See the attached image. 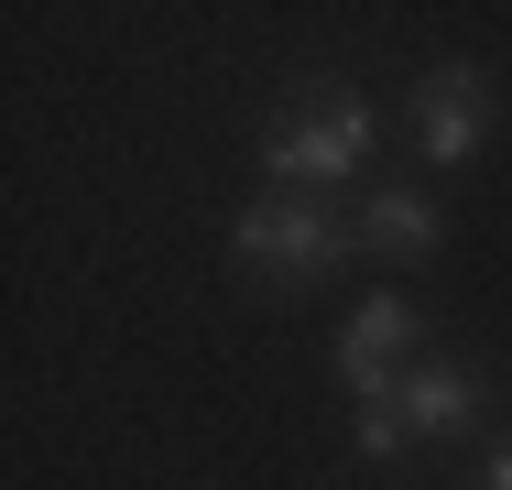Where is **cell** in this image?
Segmentation results:
<instances>
[{
	"label": "cell",
	"instance_id": "6",
	"mask_svg": "<svg viewBox=\"0 0 512 490\" xmlns=\"http://www.w3.org/2000/svg\"><path fill=\"white\" fill-rule=\"evenodd\" d=\"M360 240H371L382 262H425V251H436V196H414V186L360 196Z\"/></svg>",
	"mask_w": 512,
	"mask_h": 490
},
{
	"label": "cell",
	"instance_id": "2",
	"mask_svg": "<svg viewBox=\"0 0 512 490\" xmlns=\"http://www.w3.org/2000/svg\"><path fill=\"white\" fill-rule=\"evenodd\" d=\"M229 262L295 294V284H327V273L349 262V229H338L316 196H251L240 229H229Z\"/></svg>",
	"mask_w": 512,
	"mask_h": 490
},
{
	"label": "cell",
	"instance_id": "4",
	"mask_svg": "<svg viewBox=\"0 0 512 490\" xmlns=\"http://www.w3.org/2000/svg\"><path fill=\"white\" fill-rule=\"evenodd\" d=\"M480 131H491V77H480V66L447 55V66L414 77V153H425V164H469Z\"/></svg>",
	"mask_w": 512,
	"mask_h": 490
},
{
	"label": "cell",
	"instance_id": "5",
	"mask_svg": "<svg viewBox=\"0 0 512 490\" xmlns=\"http://www.w3.org/2000/svg\"><path fill=\"white\" fill-rule=\"evenodd\" d=\"M393 414H404V436H469L480 425V371L469 360H414Z\"/></svg>",
	"mask_w": 512,
	"mask_h": 490
},
{
	"label": "cell",
	"instance_id": "7",
	"mask_svg": "<svg viewBox=\"0 0 512 490\" xmlns=\"http://www.w3.org/2000/svg\"><path fill=\"white\" fill-rule=\"evenodd\" d=\"M414 436H404V414L393 403H360V458H404Z\"/></svg>",
	"mask_w": 512,
	"mask_h": 490
},
{
	"label": "cell",
	"instance_id": "1",
	"mask_svg": "<svg viewBox=\"0 0 512 490\" xmlns=\"http://www.w3.org/2000/svg\"><path fill=\"white\" fill-rule=\"evenodd\" d=\"M262 164H273V186H284V196L349 186V175L371 164V109H360V88H295V98H284V120L262 131Z\"/></svg>",
	"mask_w": 512,
	"mask_h": 490
},
{
	"label": "cell",
	"instance_id": "8",
	"mask_svg": "<svg viewBox=\"0 0 512 490\" xmlns=\"http://www.w3.org/2000/svg\"><path fill=\"white\" fill-rule=\"evenodd\" d=\"M491 490H512V436H502V447H491Z\"/></svg>",
	"mask_w": 512,
	"mask_h": 490
},
{
	"label": "cell",
	"instance_id": "3",
	"mask_svg": "<svg viewBox=\"0 0 512 490\" xmlns=\"http://www.w3.org/2000/svg\"><path fill=\"white\" fill-rule=\"evenodd\" d=\"M414 360H425V316H414L404 294H371V305L338 327V382L360 392V403H393Z\"/></svg>",
	"mask_w": 512,
	"mask_h": 490
}]
</instances>
